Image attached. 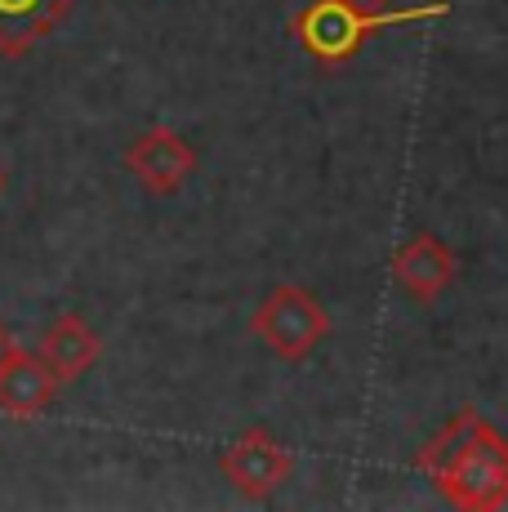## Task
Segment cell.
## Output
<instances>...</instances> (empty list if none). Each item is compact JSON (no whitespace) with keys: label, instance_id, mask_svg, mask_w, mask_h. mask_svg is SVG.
<instances>
[{"label":"cell","instance_id":"3","mask_svg":"<svg viewBox=\"0 0 508 512\" xmlns=\"http://www.w3.org/2000/svg\"><path fill=\"white\" fill-rule=\"evenodd\" d=\"M219 472H223V481H232L237 495L259 504V499L277 495L290 481L295 455H290L268 428H246L241 437H232V446L219 455Z\"/></svg>","mask_w":508,"mask_h":512},{"label":"cell","instance_id":"9","mask_svg":"<svg viewBox=\"0 0 508 512\" xmlns=\"http://www.w3.org/2000/svg\"><path fill=\"white\" fill-rule=\"evenodd\" d=\"M76 5L81 0H0V54H32Z\"/></svg>","mask_w":508,"mask_h":512},{"label":"cell","instance_id":"8","mask_svg":"<svg viewBox=\"0 0 508 512\" xmlns=\"http://www.w3.org/2000/svg\"><path fill=\"white\" fill-rule=\"evenodd\" d=\"M58 388L54 370L41 361V352H18L5 370H0V415L9 419H36L54 406Z\"/></svg>","mask_w":508,"mask_h":512},{"label":"cell","instance_id":"2","mask_svg":"<svg viewBox=\"0 0 508 512\" xmlns=\"http://www.w3.org/2000/svg\"><path fill=\"white\" fill-rule=\"evenodd\" d=\"M254 339L272 352L277 361H308L321 343L330 339V312L308 285H272L263 303L254 308Z\"/></svg>","mask_w":508,"mask_h":512},{"label":"cell","instance_id":"6","mask_svg":"<svg viewBox=\"0 0 508 512\" xmlns=\"http://www.w3.org/2000/svg\"><path fill=\"white\" fill-rule=\"evenodd\" d=\"M455 272H459L455 250L437 241L433 232H415L402 250L393 254V281L402 285L419 308L442 299V294L455 285Z\"/></svg>","mask_w":508,"mask_h":512},{"label":"cell","instance_id":"1","mask_svg":"<svg viewBox=\"0 0 508 512\" xmlns=\"http://www.w3.org/2000/svg\"><path fill=\"white\" fill-rule=\"evenodd\" d=\"M437 495L464 512H495L508 504V437L482 410L464 406L459 415L415 455Z\"/></svg>","mask_w":508,"mask_h":512},{"label":"cell","instance_id":"4","mask_svg":"<svg viewBox=\"0 0 508 512\" xmlns=\"http://www.w3.org/2000/svg\"><path fill=\"white\" fill-rule=\"evenodd\" d=\"M125 170L134 174L152 196H174L197 170V147L170 125H152L125 147Z\"/></svg>","mask_w":508,"mask_h":512},{"label":"cell","instance_id":"11","mask_svg":"<svg viewBox=\"0 0 508 512\" xmlns=\"http://www.w3.org/2000/svg\"><path fill=\"white\" fill-rule=\"evenodd\" d=\"M18 352H23V348H18L14 330H9V326H5V321H0V370H5V366H9V361H14V357H18Z\"/></svg>","mask_w":508,"mask_h":512},{"label":"cell","instance_id":"10","mask_svg":"<svg viewBox=\"0 0 508 512\" xmlns=\"http://www.w3.org/2000/svg\"><path fill=\"white\" fill-rule=\"evenodd\" d=\"M344 9H353L357 18H366L370 27H388V23H402V18L415 14H397V0H339Z\"/></svg>","mask_w":508,"mask_h":512},{"label":"cell","instance_id":"7","mask_svg":"<svg viewBox=\"0 0 508 512\" xmlns=\"http://www.w3.org/2000/svg\"><path fill=\"white\" fill-rule=\"evenodd\" d=\"M103 357V339L94 334V326L81 317V312H63L54 317V326L45 330L41 339V361L54 370L58 383H76L85 379Z\"/></svg>","mask_w":508,"mask_h":512},{"label":"cell","instance_id":"5","mask_svg":"<svg viewBox=\"0 0 508 512\" xmlns=\"http://www.w3.org/2000/svg\"><path fill=\"white\" fill-rule=\"evenodd\" d=\"M379 32L366 18H357L353 9H344L339 0H312L308 9L295 14V41L308 49L317 63L339 67L366 45V36Z\"/></svg>","mask_w":508,"mask_h":512}]
</instances>
